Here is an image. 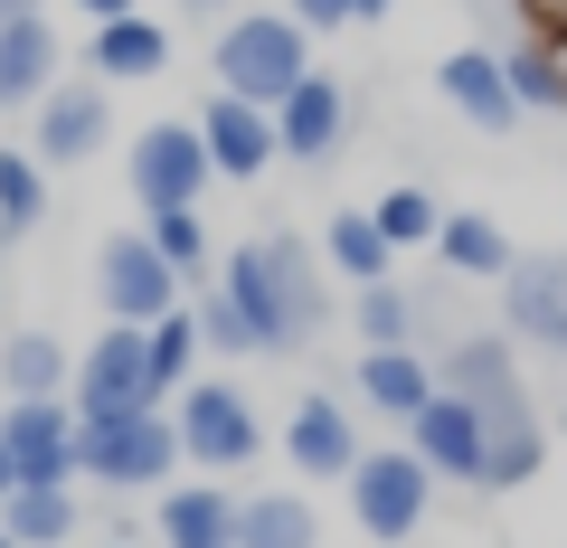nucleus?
<instances>
[{
  "label": "nucleus",
  "instance_id": "f8f14e48",
  "mask_svg": "<svg viewBox=\"0 0 567 548\" xmlns=\"http://www.w3.org/2000/svg\"><path fill=\"white\" fill-rule=\"evenodd\" d=\"M502 331L548 360H567V256H511L502 275Z\"/></svg>",
  "mask_w": 567,
  "mask_h": 548
},
{
  "label": "nucleus",
  "instance_id": "f257e3e1",
  "mask_svg": "<svg viewBox=\"0 0 567 548\" xmlns=\"http://www.w3.org/2000/svg\"><path fill=\"white\" fill-rule=\"evenodd\" d=\"M218 293L246 312V331H256V350H303L312 331H322V256H312L303 237H246L218 256Z\"/></svg>",
  "mask_w": 567,
  "mask_h": 548
},
{
  "label": "nucleus",
  "instance_id": "1a4fd4ad",
  "mask_svg": "<svg viewBox=\"0 0 567 548\" xmlns=\"http://www.w3.org/2000/svg\"><path fill=\"white\" fill-rule=\"evenodd\" d=\"M114 143V104H104L95 76H58L39 95V114H29V152H39V170H76L95 162V152Z\"/></svg>",
  "mask_w": 567,
  "mask_h": 548
},
{
  "label": "nucleus",
  "instance_id": "6ab92c4d",
  "mask_svg": "<svg viewBox=\"0 0 567 548\" xmlns=\"http://www.w3.org/2000/svg\"><path fill=\"white\" fill-rule=\"evenodd\" d=\"M435 85H445V104L473 133H511V123H520V95H511V76H502V48H454V58L435 66Z\"/></svg>",
  "mask_w": 567,
  "mask_h": 548
},
{
  "label": "nucleus",
  "instance_id": "c03bdc74",
  "mask_svg": "<svg viewBox=\"0 0 567 548\" xmlns=\"http://www.w3.org/2000/svg\"><path fill=\"white\" fill-rule=\"evenodd\" d=\"M0 406H10V397H0Z\"/></svg>",
  "mask_w": 567,
  "mask_h": 548
},
{
  "label": "nucleus",
  "instance_id": "c9c22d12",
  "mask_svg": "<svg viewBox=\"0 0 567 548\" xmlns=\"http://www.w3.org/2000/svg\"><path fill=\"white\" fill-rule=\"evenodd\" d=\"M85 20H123V10H142V0H76Z\"/></svg>",
  "mask_w": 567,
  "mask_h": 548
},
{
  "label": "nucleus",
  "instance_id": "20e7f679",
  "mask_svg": "<svg viewBox=\"0 0 567 548\" xmlns=\"http://www.w3.org/2000/svg\"><path fill=\"white\" fill-rule=\"evenodd\" d=\"M171 426H181V464H199L208 483H227V473H246L265 454L256 406H246V387H227V379H189L181 397H171Z\"/></svg>",
  "mask_w": 567,
  "mask_h": 548
},
{
  "label": "nucleus",
  "instance_id": "6e6552de",
  "mask_svg": "<svg viewBox=\"0 0 567 548\" xmlns=\"http://www.w3.org/2000/svg\"><path fill=\"white\" fill-rule=\"evenodd\" d=\"M95 303H104V322L152 331L162 312H181V303H189V285L162 265V246L142 237V227H123V237H104V246H95Z\"/></svg>",
  "mask_w": 567,
  "mask_h": 548
},
{
  "label": "nucleus",
  "instance_id": "473e14b6",
  "mask_svg": "<svg viewBox=\"0 0 567 548\" xmlns=\"http://www.w3.org/2000/svg\"><path fill=\"white\" fill-rule=\"evenodd\" d=\"M189 312H199V341L218 350V360H237V350H256V331H246V312L227 303L218 285H199V293H189Z\"/></svg>",
  "mask_w": 567,
  "mask_h": 548
},
{
  "label": "nucleus",
  "instance_id": "dca6fc26",
  "mask_svg": "<svg viewBox=\"0 0 567 548\" xmlns=\"http://www.w3.org/2000/svg\"><path fill=\"white\" fill-rule=\"evenodd\" d=\"M435 387H454L464 406H511V397H529V379H520V350H511V331H464V341L435 360Z\"/></svg>",
  "mask_w": 567,
  "mask_h": 548
},
{
  "label": "nucleus",
  "instance_id": "a19ab883",
  "mask_svg": "<svg viewBox=\"0 0 567 548\" xmlns=\"http://www.w3.org/2000/svg\"><path fill=\"white\" fill-rule=\"evenodd\" d=\"M0 548H20V539H10V529H0Z\"/></svg>",
  "mask_w": 567,
  "mask_h": 548
},
{
  "label": "nucleus",
  "instance_id": "5701e85b",
  "mask_svg": "<svg viewBox=\"0 0 567 548\" xmlns=\"http://www.w3.org/2000/svg\"><path fill=\"white\" fill-rule=\"evenodd\" d=\"M76 387V360H66L58 331H10L0 341V397H66Z\"/></svg>",
  "mask_w": 567,
  "mask_h": 548
},
{
  "label": "nucleus",
  "instance_id": "9b49d317",
  "mask_svg": "<svg viewBox=\"0 0 567 548\" xmlns=\"http://www.w3.org/2000/svg\"><path fill=\"white\" fill-rule=\"evenodd\" d=\"M406 454H416L435 483H454V492H483V464H492V435H483V416H473L454 387H435V406H425L416 426H406Z\"/></svg>",
  "mask_w": 567,
  "mask_h": 548
},
{
  "label": "nucleus",
  "instance_id": "2eb2a0df",
  "mask_svg": "<svg viewBox=\"0 0 567 548\" xmlns=\"http://www.w3.org/2000/svg\"><path fill=\"white\" fill-rule=\"evenodd\" d=\"M189 123H199L208 170H218V180H246V189H256L265 162H284V152H275V114H265V104H246V95H208Z\"/></svg>",
  "mask_w": 567,
  "mask_h": 548
},
{
  "label": "nucleus",
  "instance_id": "c85d7f7f",
  "mask_svg": "<svg viewBox=\"0 0 567 548\" xmlns=\"http://www.w3.org/2000/svg\"><path fill=\"white\" fill-rule=\"evenodd\" d=\"M48 227V170L39 152H0V246H20Z\"/></svg>",
  "mask_w": 567,
  "mask_h": 548
},
{
  "label": "nucleus",
  "instance_id": "39448f33",
  "mask_svg": "<svg viewBox=\"0 0 567 548\" xmlns=\"http://www.w3.org/2000/svg\"><path fill=\"white\" fill-rule=\"evenodd\" d=\"M208 143H199V123L189 114H162V123H142L133 152H123V189L142 199V218H162V208H199L208 199Z\"/></svg>",
  "mask_w": 567,
  "mask_h": 548
},
{
  "label": "nucleus",
  "instance_id": "a211bd4d",
  "mask_svg": "<svg viewBox=\"0 0 567 548\" xmlns=\"http://www.w3.org/2000/svg\"><path fill=\"white\" fill-rule=\"evenodd\" d=\"M162 66H171V29L152 20V10L95 20V39H85V76H95V85H152Z\"/></svg>",
  "mask_w": 567,
  "mask_h": 548
},
{
  "label": "nucleus",
  "instance_id": "f704fd0d",
  "mask_svg": "<svg viewBox=\"0 0 567 548\" xmlns=\"http://www.w3.org/2000/svg\"><path fill=\"white\" fill-rule=\"evenodd\" d=\"M10 20H48V0H0V29Z\"/></svg>",
  "mask_w": 567,
  "mask_h": 548
},
{
  "label": "nucleus",
  "instance_id": "9d476101",
  "mask_svg": "<svg viewBox=\"0 0 567 548\" xmlns=\"http://www.w3.org/2000/svg\"><path fill=\"white\" fill-rule=\"evenodd\" d=\"M360 454H369V445H360V416H350L331 387H312V397L284 416V464L303 473V483H350Z\"/></svg>",
  "mask_w": 567,
  "mask_h": 548
},
{
  "label": "nucleus",
  "instance_id": "a878e982",
  "mask_svg": "<svg viewBox=\"0 0 567 548\" xmlns=\"http://www.w3.org/2000/svg\"><path fill=\"white\" fill-rule=\"evenodd\" d=\"M502 76H511V95H520V114H567V39L502 48Z\"/></svg>",
  "mask_w": 567,
  "mask_h": 548
},
{
  "label": "nucleus",
  "instance_id": "4be33fe9",
  "mask_svg": "<svg viewBox=\"0 0 567 548\" xmlns=\"http://www.w3.org/2000/svg\"><path fill=\"white\" fill-rule=\"evenodd\" d=\"M435 256H445V275H464V285H502L511 275V237H502V218H483V208H445Z\"/></svg>",
  "mask_w": 567,
  "mask_h": 548
},
{
  "label": "nucleus",
  "instance_id": "aec40b11",
  "mask_svg": "<svg viewBox=\"0 0 567 548\" xmlns=\"http://www.w3.org/2000/svg\"><path fill=\"white\" fill-rule=\"evenodd\" d=\"M237 502L246 492H227V483H171L162 492V548H237Z\"/></svg>",
  "mask_w": 567,
  "mask_h": 548
},
{
  "label": "nucleus",
  "instance_id": "b1692460",
  "mask_svg": "<svg viewBox=\"0 0 567 548\" xmlns=\"http://www.w3.org/2000/svg\"><path fill=\"white\" fill-rule=\"evenodd\" d=\"M237 548H322V520H312L303 492H246L237 502Z\"/></svg>",
  "mask_w": 567,
  "mask_h": 548
},
{
  "label": "nucleus",
  "instance_id": "7c9ffc66",
  "mask_svg": "<svg viewBox=\"0 0 567 548\" xmlns=\"http://www.w3.org/2000/svg\"><path fill=\"white\" fill-rule=\"evenodd\" d=\"M416 293L398 285V275H388V285H360V303H350V322H360V341L369 350H416Z\"/></svg>",
  "mask_w": 567,
  "mask_h": 548
},
{
  "label": "nucleus",
  "instance_id": "e433bc0d",
  "mask_svg": "<svg viewBox=\"0 0 567 548\" xmlns=\"http://www.w3.org/2000/svg\"><path fill=\"white\" fill-rule=\"evenodd\" d=\"M398 0H350V29H369V20H388Z\"/></svg>",
  "mask_w": 567,
  "mask_h": 548
},
{
  "label": "nucleus",
  "instance_id": "0eeeda50",
  "mask_svg": "<svg viewBox=\"0 0 567 548\" xmlns=\"http://www.w3.org/2000/svg\"><path fill=\"white\" fill-rule=\"evenodd\" d=\"M425 510H435V473H425L406 445H369L360 473H350V520H360L379 548H406L425 529Z\"/></svg>",
  "mask_w": 567,
  "mask_h": 548
},
{
  "label": "nucleus",
  "instance_id": "72a5a7b5",
  "mask_svg": "<svg viewBox=\"0 0 567 548\" xmlns=\"http://www.w3.org/2000/svg\"><path fill=\"white\" fill-rule=\"evenodd\" d=\"M284 20H303L322 39V29H350V0H284Z\"/></svg>",
  "mask_w": 567,
  "mask_h": 548
},
{
  "label": "nucleus",
  "instance_id": "c756f323",
  "mask_svg": "<svg viewBox=\"0 0 567 548\" xmlns=\"http://www.w3.org/2000/svg\"><path fill=\"white\" fill-rule=\"evenodd\" d=\"M142 341H152V387H162V397H181L189 379H199V360H208V341H199V312H162V322L142 331Z\"/></svg>",
  "mask_w": 567,
  "mask_h": 548
},
{
  "label": "nucleus",
  "instance_id": "2f4dec72",
  "mask_svg": "<svg viewBox=\"0 0 567 548\" xmlns=\"http://www.w3.org/2000/svg\"><path fill=\"white\" fill-rule=\"evenodd\" d=\"M369 218H379V237L406 256V246H435L445 208H435V189H379V208H369Z\"/></svg>",
  "mask_w": 567,
  "mask_h": 548
},
{
  "label": "nucleus",
  "instance_id": "ea45409f",
  "mask_svg": "<svg viewBox=\"0 0 567 548\" xmlns=\"http://www.w3.org/2000/svg\"><path fill=\"white\" fill-rule=\"evenodd\" d=\"M181 10H199V20H227V10H237V0H181Z\"/></svg>",
  "mask_w": 567,
  "mask_h": 548
},
{
  "label": "nucleus",
  "instance_id": "37998d69",
  "mask_svg": "<svg viewBox=\"0 0 567 548\" xmlns=\"http://www.w3.org/2000/svg\"><path fill=\"white\" fill-rule=\"evenodd\" d=\"M558 426H567V406H558Z\"/></svg>",
  "mask_w": 567,
  "mask_h": 548
},
{
  "label": "nucleus",
  "instance_id": "ddd939ff",
  "mask_svg": "<svg viewBox=\"0 0 567 548\" xmlns=\"http://www.w3.org/2000/svg\"><path fill=\"white\" fill-rule=\"evenodd\" d=\"M0 445L20 483H76V406L66 397H10L0 406Z\"/></svg>",
  "mask_w": 567,
  "mask_h": 548
},
{
  "label": "nucleus",
  "instance_id": "412c9836",
  "mask_svg": "<svg viewBox=\"0 0 567 548\" xmlns=\"http://www.w3.org/2000/svg\"><path fill=\"white\" fill-rule=\"evenodd\" d=\"M58 29L48 20H10L0 29V114H39V95L58 85Z\"/></svg>",
  "mask_w": 567,
  "mask_h": 548
},
{
  "label": "nucleus",
  "instance_id": "f3484780",
  "mask_svg": "<svg viewBox=\"0 0 567 548\" xmlns=\"http://www.w3.org/2000/svg\"><path fill=\"white\" fill-rule=\"evenodd\" d=\"M350 397L406 435L425 406H435V360H416V350H360V369H350Z\"/></svg>",
  "mask_w": 567,
  "mask_h": 548
},
{
  "label": "nucleus",
  "instance_id": "cd10ccee",
  "mask_svg": "<svg viewBox=\"0 0 567 548\" xmlns=\"http://www.w3.org/2000/svg\"><path fill=\"white\" fill-rule=\"evenodd\" d=\"M142 237L162 246V265L181 275L189 293L218 285V246H208V218H199V208H162V218H142Z\"/></svg>",
  "mask_w": 567,
  "mask_h": 548
},
{
  "label": "nucleus",
  "instance_id": "f03ea898",
  "mask_svg": "<svg viewBox=\"0 0 567 548\" xmlns=\"http://www.w3.org/2000/svg\"><path fill=\"white\" fill-rule=\"evenodd\" d=\"M208 66H218V95H246V104L275 114V104L312 76V29L284 20V10H246V20H227L218 39H208Z\"/></svg>",
  "mask_w": 567,
  "mask_h": 548
},
{
  "label": "nucleus",
  "instance_id": "4468645a",
  "mask_svg": "<svg viewBox=\"0 0 567 548\" xmlns=\"http://www.w3.org/2000/svg\"><path fill=\"white\" fill-rule=\"evenodd\" d=\"M341 143H350V85L312 66V76L275 104V152H284V162H303V170H322Z\"/></svg>",
  "mask_w": 567,
  "mask_h": 548
},
{
  "label": "nucleus",
  "instance_id": "423d86ee",
  "mask_svg": "<svg viewBox=\"0 0 567 548\" xmlns=\"http://www.w3.org/2000/svg\"><path fill=\"white\" fill-rule=\"evenodd\" d=\"M66 406H76L85 426H104V416H142V406H162V387H152V341H142L133 322H104L95 341L76 350V387H66Z\"/></svg>",
  "mask_w": 567,
  "mask_h": 548
},
{
  "label": "nucleus",
  "instance_id": "58836bf2",
  "mask_svg": "<svg viewBox=\"0 0 567 548\" xmlns=\"http://www.w3.org/2000/svg\"><path fill=\"white\" fill-rule=\"evenodd\" d=\"M10 492H20V464H10V445H0V502H10Z\"/></svg>",
  "mask_w": 567,
  "mask_h": 548
},
{
  "label": "nucleus",
  "instance_id": "4c0bfd02",
  "mask_svg": "<svg viewBox=\"0 0 567 548\" xmlns=\"http://www.w3.org/2000/svg\"><path fill=\"white\" fill-rule=\"evenodd\" d=\"M529 10L548 20V39H567V0H529Z\"/></svg>",
  "mask_w": 567,
  "mask_h": 548
},
{
  "label": "nucleus",
  "instance_id": "393cba45",
  "mask_svg": "<svg viewBox=\"0 0 567 548\" xmlns=\"http://www.w3.org/2000/svg\"><path fill=\"white\" fill-rule=\"evenodd\" d=\"M0 529L20 548H66L76 539V492L66 483H20L10 502H0Z\"/></svg>",
  "mask_w": 567,
  "mask_h": 548
},
{
  "label": "nucleus",
  "instance_id": "bb28decb",
  "mask_svg": "<svg viewBox=\"0 0 567 548\" xmlns=\"http://www.w3.org/2000/svg\"><path fill=\"white\" fill-rule=\"evenodd\" d=\"M322 256H331V275H350V285H388V275H398V246L379 237L369 208H341V218L322 227Z\"/></svg>",
  "mask_w": 567,
  "mask_h": 548
},
{
  "label": "nucleus",
  "instance_id": "7ed1b4c3",
  "mask_svg": "<svg viewBox=\"0 0 567 548\" xmlns=\"http://www.w3.org/2000/svg\"><path fill=\"white\" fill-rule=\"evenodd\" d=\"M76 473L95 492H171V473H181V426H171L162 406L104 416V426L76 416Z\"/></svg>",
  "mask_w": 567,
  "mask_h": 548
},
{
  "label": "nucleus",
  "instance_id": "79ce46f5",
  "mask_svg": "<svg viewBox=\"0 0 567 548\" xmlns=\"http://www.w3.org/2000/svg\"><path fill=\"white\" fill-rule=\"evenodd\" d=\"M104 548H133V539H104Z\"/></svg>",
  "mask_w": 567,
  "mask_h": 548
}]
</instances>
